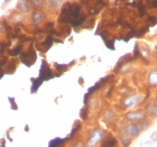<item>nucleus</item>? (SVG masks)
<instances>
[{"label":"nucleus","instance_id":"f257e3e1","mask_svg":"<svg viewBox=\"0 0 157 147\" xmlns=\"http://www.w3.org/2000/svg\"><path fill=\"white\" fill-rule=\"evenodd\" d=\"M82 14V8L78 3L75 2H65L62 6L61 14L59 16V24H71L73 20L78 18Z\"/></svg>","mask_w":157,"mask_h":147},{"label":"nucleus","instance_id":"f03ea898","mask_svg":"<svg viewBox=\"0 0 157 147\" xmlns=\"http://www.w3.org/2000/svg\"><path fill=\"white\" fill-rule=\"evenodd\" d=\"M145 97L143 95H127L122 99V101L120 102V107L122 109H131L136 107V106H139L140 103L145 101Z\"/></svg>","mask_w":157,"mask_h":147},{"label":"nucleus","instance_id":"7ed1b4c3","mask_svg":"<svg viewBox=\"0 0 157 147\" xmlns=\"http://www.w3.org/2000/svg\"><path fill=\"white\" fill-rule=\"evenodd\" d=\"M36 60H37V54L35 48H34L33 44H30L29 47L27 48V51H23V52L20 53V61L26 66H28V68L34 65L35 62H36Z\"/></svg>","mask_w":157,"mask_h":147},{"label":"nucleus","instance_id":"20e7f679","mask_svg":"<svg viewBox=\"0 0 157 147\" xmlns=\"http://www.w3.org/2000/svg\"><path fill=\"white\" fill-rule=\"evenodd\" d=\"M145 118H147V114H146L145 109L130 110L124 114V119L127 121H131V122H137V121L143 120Z\"/></svg>","mask_w":157,"mask_h":147},{"label":"nucleus","instance_id":"39448f33","mask_svg":"<svg viewBox=\"0 0 157 147\" xmlns=\"http://www.w3.org/2000/svg\"><path fill=\"white\" fill-rule=\"evenodd\" d=\"M105 131L101 128H97V129H93V130L90 133V136H89V141L88 145L89 146H93V145H97L100 141H102V138L105 137Z\"/></svg>","mask_w":157,"mask_h":147},{"label":"nucleus","instance_id":"423d86ee","mask_svg":"<svg viewBox=\"0 0 157 147\" xmlns=\"http://www.w3.org/2000/svg\"><path fill=\"white\" fill-rule=\"evenodd\" d=\"M55 75L53 73V71L51 70L49 65L47 64L45 60L42 61V66H40V70H39V76L43 80V81H47V80H52Z\"/></svg>","mask_w":157,"mask_h":147},{"label":"nucleus","instance_id":"0eeeda50","mask_svg":"<svg viewBox=\"0 0 157 147\" xmlns=\"http://www.w3.org/2000/svg\"><path fill=\"white\" fill-rule=\"evenodd\" d=\"M122 128H124V131H126L132 139H136V138L141 134L140 130H139V128H138V125L136 124V122L127 121V122L122 126Z\"/></svg>","mask_w":157,"mask_h":147},{"label":"nucleus","instance_id":"6e6552de","mask_svg":"<svg viewBox=\"0 0 157 147\" xmlns=\"http://www.w3.org/2000/svg\"><path fill=\"white\" fill-rule=\"evenodd\" d=\"M46 19V14L42 9H35L32 14V24L34 26H39Z\"/></svg>","mask_w":157,"mask_h":147},{"label":"nucleus","instance_id":"1a4fd4ad","mask_svg":"<svg viewBox=\"0 0 157 147\" xmlns=\"http://www.w3.org/2000/svg\"><path fill=\"white\" fill-rule=\"evenodd\" d=\"M53 43H54V38L52 37V35H48V36L45 37V39H44V41L37 43L36 48H37V51H39V52L45 53V52H47L51 47H52Z\"/></svg>","mask_w":157,"mask_h":147},{"label":"nucleus","instance_id":"9d476101","mask_svg":"<svg viewBox=\"0 0 157 147\" xmlns=\"http://www.w3.org/2000/svg\"><path fill=\"white\" fill-rule=\"evenodd\" d=\"M145 111L147 114L148 117L153 118H157V101L156 100H148L145 105Z\"/></svg>","mask_w":157,"mask_h":147},{"label":"nucleus","instance_id":"9b49d317","mask_svg":"<svg viewBox=\"0 0 157 147\" xmlns=\"http://www.w3.org/2000/svg\"><path fill=\"white\" fill-rule=\"evenodd\" d=\"M137 45H138V49H139V53H140V57L144 59L145 61H148L151 55V51L149 48V46L144 42H138Z\"/></svg>","mask_w":157,"mask_h":147},{"label":"nucleus","instance_id":"f8f14e48","mask_svg":"<svg viewBox=\"0 0 157 147\" xmlns=\"http://www.w3.org/2000/svg\"><path fill=\"white\" fill-rule=\"evenodd\" d=\"M146 83L151 88H157V69H151L146 75Z\"/></svg>","mask_w":157,"mask_h":147},{"label":"nucleus","instance_id":"ddd939ff","mask_svg":"<svg viewBox=\"0 0 157 147\" xmlns=\"http://www.w3.org/2000/svg\"><path fill=\"white\" fill-rule=\"evenodd\" d=\"M118 139H119V141H120L124 146H129V145L131 144V141H134V139L124 131V129L122 127L119 129V133H118Z\"/></svg>","mask_w":157,"mask_h":147},{"label":"nucleus","instance_id":"4468645a","mask_svg":"<svg viewBox=\"0 0 157 147\" xmlns=\"http://www.w3.org/2000/svg\"><path fill=\"white\" fill-rule=\"evenodd\" d=\"M118 139L112 134L105 135V137L101 141V146H117Z\"/></svg>","mask_w":157,"mask_h":147},{"label":"nucleus","instance_id":"2eb2a0df","mask_svg":"<svg viewBox=\"0 0 157 147\" xmlns=\"http://www.w3.org/2000/svg\"><path fill=\"white\" fill-rule=\"evenodd\" d=\"M103 119L107 124H111L117 119V112H116L113 109L109 108L103 112Z\"/></svg>","mask_w":157,"mask_h":147},{"label":"nucleus","instance_id":"dca6fc26","mask_svg":"<svg viewBox=\"0 0 157 147\" xmlns=\"http://www.w3.org/2000/svg\"><path fill=\"white\" fill-rule=\"evenodd\" d=\"M32 3L30 0H18L17 2V9L20 10L21 13H28L32 8Z\"/></svg>","mask_w":157,"mask_h":147},{"label":"nucleus","instance_id":"f3484780","mask_svg":"<svg viewBox=\"0 0 157 147\" xmlns=\"http://www.w3.org/2000/svg\"><path fill=\"white\" fill-rule=\"evenodd\" d=\"M17 69V60L13 59L11 61H8L6 65H5V73L6 74H13L16 72Z\"/></svg>","mask_w":157,"mask_h":147},{"label":"nucleus","instance_id":"a211bd4d","mask_svg":"<svg viewBox=\"0 0 157 147\" xmlns=\"http://www.w3.org/2000/svg\"><path fill=\"white\" fill-rule=\"evenodd\" d=\"M46 3L52 11H57L63 6V0H46Z\"/></svg>","mask_w":157,"mask_h":147},{"label":"nucleus","instance_id":"6ab92c4d","mask_svg":"<svg viewBox=\"0 0 157 147\" xmlns=\"http://www.w3.org/2000/svg\"><path fill=\"white\" fill-rule=\"evenodd\" d=\"M30 82H32V88H30V92H32V93H36V92L38 91L39 87L42 85V83L44 81H43L40 78H38V79L32 78V79H30Z\"/></svg>","mask_w":157,"mask_h":147},{"label":"nucleus","instance_id":"aec40b11","mask_svg":"<svg viewBox=\"0 0 157 147\" xmlns=\"http://www.w3.org/2000/svg\"><path fill=\"white\" fill-rule=\"evenodd\" d=\"M136 124L138 125V128H139V130H140V133H143V131L147 130L148 128L151 127V121L149 120V119H147V118H145V119H143V120L137 121Z\"/></svg>","mask_w":157,"mask_h":147},{"label":"nucleus","instance_id":"412c9836","mask_svg":"<svg viewBox=\"0 0 157 147\" xmlns=\"http://www.w3.org/2000/svg\"><path fill=\"white\" fill-rule=\"evenodd\" d=\"M23 48H24L23 44H18L13 48H8V55L13 56V57L17 55H20V53L23 52Z\"/></svg>","mask_w":157,"mask_h":147},{"label":"nucleus","instance_id":"4be33fe9","mask_svg":"<svg viewBox=\"0 0 157 147\" xmlns=\"http://www.w3.org/2000/svg\"><path fill=\"white\" fill-rule=\"evenodd\" d=\"M5 52H6L5 49L0 48V68L5 66L8 63V61H9V57H8V55L5 54Z\"/></svg>","mask_w":157,"mask_h":147},{"label":"nucleus","instance_id":"5701e85b","mask_svg":"<svg viewBox=\"0 0 157 147\" xmlns=\"http://www.w3.org/2000/svg\"><path fill=\"white\" fill-rule=\"evenodd\" d=\"M66 139H67V138H59V137H56V138H54V139H52V141H49L48 145H49L51 147H53V146H59V145H62L63 143H65Z\"/></svg>","mask_w":157,"mask_h":147},{"label":"nucleus","instance_id":"b1692460","mask_svg":"<svg viewBox=\"0 0 157 147\" xmlns=\"http://www.w3.org/2000/svg\"><path fill=\"white\" fill-rule=\"evenodd\" d=\"M30 3L35 9H42L45 6L46 0H30Z\"/></svg>","mask_w":157,"mask_h":147},{"label":"nucleus","instance_id":"393cba45","mask_svg":"<svg viewBox=\"0 0 157 147\" xmlns=\"http://www.w3.org/2000/svg\"><path fill=\"white\" fill-rule=\"evenodd\" d=\"M94 23H95V18L94 17H91V18H86V20H85V25H83V28H85V29H92L93 28V26H94Z\"/></svg>","mask_w":157,"mask_h":147},{"label":"nucleus","instance_id":"a878e982","mask_svg":"<svg viewBox=\"0 0 157 147\" xmlns=\"http://www.w3.org/2000/svg\"><path fill=\"white\" fill-rule=\"evenodd\" d=\"M54 66H55V69L59 71V74H62L63 72H65V71H67L70 68L69 64H59V63H55L54 64Z\"/></svg>","mask_w":157,"mask_h":147},{"label":"nucleus","instance_id":"bb28decb","mask_svg":"<svg viewBox=\"0 0 157 147\" xmlns=\"http://www.w3.org/2000/svg\"><path fill=\"white\" fill-rule=\"evenodd\" d=\"M80 128H81V122H80L78 120H76L75 124H74V126H73L72 131H71V134H70V138L73 137V136H74V135L78 133V130H80Z\"/></svg>","mask_w":157,"mask_h":147},{"label":"nucleus","instance_id":"cd10ccee","mask_svg":"<svg viewBox=\"0 0 157 147\" xmlns=\"http://www.w3.org/2000/svg\"><path fill=\"white\" fill-rule=\"evenodd\" d=\"M80 117H81L82 120H86L89 117V110H88V107H83L80 111Z\"/></svg>","mask_w":157,"mask_h":147},{"label":"nucleus","instance_id":"c85d7f7f","mask_svg":"<svg viewBox=\"0 0 157 147\" xmlns=\"http://www.w3.org/2000/svg\"><path fill=\"white\" fill-rule=\"evenodd\" d=\"M54 28H55V26H54V23H53V21H48V23H46L45 26H44V30H45L46 33H51Z\"/></svg>","mask_w":157,"mask_h":147},{"label":"nucleus","instance_id":"c756f323","mask_svg":"<svg viewBox=\"0 0 157 147\" xmlns=\"http://www.w3.org/2000/svg\"><path fill=\"white\" fill-rule=\"evenodd\" d=\"M105 44L109 49L115 51L116 47H115V41H113V39H107V41H105Z\"/></svg>","mask_w":157,"mask_h":147},{"label":"nucleus","instance_id":"7c9ffc66","mask_svg":"<svg viewBox=\"0 0 157 147\" xmlns=\"http://www.w3.org/2000/svg\"><path fill=\"white\" fill-rule=\"evenodd\" d=\"M148 30H149V26H148V25H146V26H144L143 28H140L139 30H137V36L141 37L143 35H145V34L147 33Z\"/></svg>","mask_w":157,"mask_h":147},{"label":"nucleus","instance_id":"2f4dec72","mask_svg":"<svg viewBox=\"0 0 157 147\" xmlns=\"http://www.w3.org/2000/svg\"><path fill=\"white\" fill-rule=\"evenodd\" d=\"M146 21H147V25H149V26H154V25L157 24V18L154 16H148Z\"/></svg>","mask_w":157,"mask_h":147},{"label":"nucleus","instance_id":"473e14b6","mask_svg":"<svg viewBox=\"0 0 157 147\" xmlns=\"http://www.w3.org/2000/svg\"><path fill=\"white\" fill-rule=\"evenodd\" d=\"M8 100H9V102H10V108L13 109V110H18V106H17L15 98H11V97H9V98H8Z\"/></svg>","mask_w":157,"mask_h":147},{"label":"nucleus","instance_id":"72a5a7b5","mask_svg":"<svg viewBox=\"0 0 157 147\" xmlns=\"http://www.w3.org/2000/svg\"><path fill=\"white\" fill-rule=\"evenodd\" d=\"M18 38H19V41L21 43H26V42H29V41H32V38H30L29 36H26L25 34H20L19 36H18Z\"/></svg>","mask_w":157,"mask_h":147},{"label":"nucleus","instance_id":"f704fd0d","mask_svg":"<svg viewBox=\"0 0 157 147\" xmlns=\"http://www.w3.org/2000/svg\"><path fill=\"white\" fill-rule=\"evenodd\" d=\"M151 59L154 60L155 62L157 63V47L153 51V52H151Z\"/></svg>","mask_w":157,"mask_h":147},{"label":"nucleus","instance_id":"c9c22d12","mask_svg":"<svg viewBox=\"0 0 157 147\" xmlns=\"http://www.w3.org/2000/svg\"><path fill=\"white\" fill-rule=\"evenodd\" d=\"M5 74H6V73H5V70H2L1 68H0V80H1V78H2Z\"/></svg>","mask_w":157,"mask_h":147},{"label":"nucleus","instance_id":"e433bc0d","mask_svg":"<svg viewBox=\"0 0 157 147\" xmlns=\"http://www.w3.org/2000/svg\"><path fill=\"white\" fill-rule=\"evenodd\" d=\"M5 29V24H0V33H1V32H2V30Z\"/></svg>","mask_w":157,"mask_h":147},{"label":"nucleus","instance_id":"4c0bfd02","mask_svg":"<svg viewBox=\"0 0 157 147\" xmlns=\"http://www.w3.org/2000/svg\"><path fill=\"white\" fill-rule=\"evenodd\" d=\"M78 83H80V84H83V83H84V81H83V79H82V78H80V79H78Z\"/></svg>","mask_w":157,"mask_h":147},{"label":"nucleus","instance_id":"58836bf2","mask_svg":"<svg viewBox=\"0 0 157 147\" xmlns=\"http://www.w3.org/2000/svg\"><path fill=\"white\" fill-rule=\"evenodd\" d=\"M25 131H27V133L29 131V127H28V125H26V126H25Z\"/></svg>","mask_w":157,"mask_h":147},{"label":"nucleus","instance_id":"ea45409f","mask_svg":"<svg viewBox=\"0 0 157 147\" xmlns=\"http://www.w3.org/2000/svg\"><path fill=\"white\" fill-rule=\"evenodd\" d=\"M0 145H2V146H5V139H1V143H0Z\"/></svg>","mask_w":157,"mask_h":147},{"label":"nucleus","instance_id":"a19ab883","mask_svg":"<svg viewBox=\"0 0 157 147\" xmlns=\"http://www.w3.org/2000/svg\"><path fill=\"white\" fill-rule=\"evenodd\" d=\"M9 1H11V0H5V2H3V6H5V5H7V3L9 2Z\"/></svg>","mask_w":157,"mask_h":147},{"label":"nucleus","instance_id":"79ce46f5","mask_svg":"<svg viewBox=\"0 0 157 147\" xmlns=\"http://www.w3.org/2000/svg\"><path fill=\"white\" fill-rule=\"evenodd\" d=\"M155 100L157 101V90H156V92H155Z\"/></svg>","mask_w":157,"mask_h":147}]
</instances>
